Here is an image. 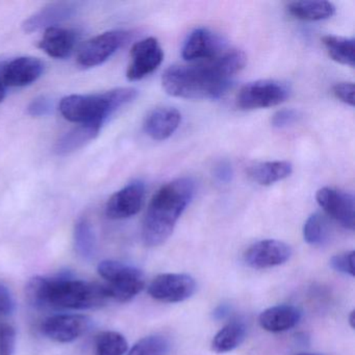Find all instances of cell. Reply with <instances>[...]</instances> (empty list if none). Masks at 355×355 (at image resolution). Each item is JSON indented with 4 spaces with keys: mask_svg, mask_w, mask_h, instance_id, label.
I'll list each match as a JSON object with an SVG mask.
<instances>
[{
    "mask_svg": "<svg viewBox=\"0 0 355 355\" xmlns=\"http://www.w3.org/2000/svg\"><path fill=\"white\" fill-rule=\"evenodd\" d=\"M222 39L209 28H199L190 33L182 46V55L186 61L202 62L214 59L225 51Z\"/></svg>",
    "mask_w": 355,
    "mask_h": 355,
    "instance_id": "obj_14",
    "label": "cell"
},
{
    "mask_svg": "<svg viewBox=\"0 0 355 355\" xmlns=\"http://www.w3.org/2000/svg\"><path fill=\"white\" fill-rule=\"evenodd\" d=\"M26 297L37 309L70 311L101 309L111 299L105 284L76 279L66 273L35 276L26 284Z\"/></svg>",
    "mask_w": 355,
    "mask_h": 355,
    "instance_id": "obj_2",
    "label": "cell"
},
{
    "mask_svg": "<svg viewBox=\"0 0 355 355\" xmlns=\"http://www.w3.org/2000/svg\"><path fill=\"white\" fill-rule=\"evenodd\" d=\"M74 247L76 252L86 261L94 259L97 253L96 236L90 221L80 218L74 227Z\"/></svg>",
    "mask_w": 355,
    "mask_h": 355,
    "instance_id": "obj_25",
    "label": "cell"
},
{
    "mask_svg": "<svg viewBox=\"0 0 355 355\" xmlns=\"http://www.w3.org/2000/svg\"><path fill=\"white\" fill-rule=\"evenodd\" d=\"M44 68V63L37 58H16L0 63V80L6 88L30 86L42 76Z\"/></svg>",
    "mask_w": 355,
    "mask_h": 355,
    "instance_id": "obj_11",
    "label": "cell"
},
{
    "mask_svg": "<svg viewBox=\"0 0 355 355\" xmlns=\"http://www.w3.org/2000/svg\"><path fill=\"white\" fill-rule=\"evenodd\" d=\"M126 76L132 82L142 80L155 72L164 60V51L159 41L153 37L143 39L132 46Z\"/></svg>",
    "mask_w": 355,
    "mask_h": 355,
    "instance_id": "obj_10",
    "label": "cell"
},
{
    "mask_svg": "<svg viewBox=\"0 0 355 355\" xmlns=\"http://www.w3.org/2000/svg\"><path fill=\"white\" fill-rule=\"evenodd\" d=\"M292 257V248L278 240H263L251 245L244 254L247 265L254 269H267L284 265Z\"/></svg>",
    "mask_w": 355,
    "mask_h": 355,
    "instance_id": "obj_15",
    "label": "cell"
},
{
    "mask_svg": "<svg viewBox=\"0 0 355 355\" xmlns=\"http://www.w3.org/2000/svg\"><path fill=\"white\" fill-rule=\"evenodd\" d=\"M248 176L261 186H271L280 180H286L292 174L293 166L290 162H263L250 166Z\"/></svg>",
    "mask_w": 355,
    "mask_h": 355,
    "instance_id": "obj_21",
    "label": "cell"
},
{
    "mask_svg": "<svg viewBox=\"0 0 355 355\" xmlns=\"http://www.w3.org/2000/svg\"><path fill=\"white\" fill-rule=\"evenodd\" d=\"M145 199V184L135 180L112 195L105 207V215L112 220H123L137 215Z\"/></svg>",
    "mask_w": 355,
    "mask_h": 355,
    "instance_id": "obj_13",
    "label": "cell"
},
{
    "mask_svg": "<svg viewBox=\"0 0 355 355\" xmlns=\"http://www.w3.org/2000/svg\"><path fill=\"white\" fill-rule=\"evenodd\" d=\"M138 96L135 88H117L98 94H73L64 97L60 112L68 121L78 124L107 121L115 112L132 103Z\"/></svg>",
    "mask_w": 355,
    "mask_h": 355,
    "instance_id": "obj_4",
    "label": "cell"
},
{
    "mask_svg": "<svg viewBox=\"0 0 355 355\" xmlns=\"http://www.w3.org/2000/svg\"><path fill=\"white\" fill-rule=\"evenodd\" d=\"M128 350V340L120 332L103 331L95 338L96 355H124Z\"/></svg>",
    "mask_w": 355,
    "mask_h": 355,
    "instance_id": "obj_26",
    "label": "cell"
},
{
    "mask_svg": "<svg viewBox=\"0 0 355 355\" xmlns=\"http://www.w3.org/2000/svg\"><path fill=\"white\" fill-rule=\"evenodd\" d=\"M103 125L101 123L78 124L55 142L53 151L55 155L65 157L80 150L98 136Z\"/></svg>",
    "mask_w": 355,
    "mask_h": 355,
    "instance_id": "obj_20",
    "label": "cell"
},
{
    "mask_svg": "<svg viewBox=\"0 0 355 355\" xmlns=\"http://www.w3.org/2000/svg\"><path fill=\"white\" fill-rule=\"evenodd\" d=\"M80 3L72 1H58L45 6L40 11L36 12L32 16L24 20L22 28L24 32H38L41 30H47L49 28L59 26L62 22L67 21L73 17L78 12Z\"/></svg>",
    "mask_w": 355,
    "mask_h": 355,
    "instance_id": "obj_16",
    "label": "cell"
},
{
    "mask_svg": "<svg viewBox=\"0 0 355 355\" xmlns=\"http://www.w3.org/2000/svg\"><path fill=\"white\" fill-rule=\"evenodd\" d=\"M97 271L107 282L105 286L110 298L118 302L132 300L146 284L144 273L139 268L121 261L105 259L98 263Z\"/></svg>",
    "mask_w": 355,
    "mask_h": 355,
    "instance_id": "obj_5",
    "label": "cell"
},
{
    "mask_svg": "<svg viewBox=\"0 0 355 355\" xmlns=\"http://www.w3.org/2000/svg\"><path fill=\"white\" fill-rule=\"evenodd\" d=\"M320 207L346 230H353L355 226L354 197L344 191L332 188L320 189L315 195Z\"/></svg>",
    "mask_w": 355,
    "mask_h": 355,
    "instance_id": "obj_12",
    "label": "cell"
},
{
    "mask_svg": "<svg viewBox=\"0 0 355 355\" xmlns=\"http://www.w3.org/2000/svg\"><path fill=\"white\" fill-rule=\"evenodd\" d=\"M6 94H7V88L3 86V83L0 80V103H3V99H5Z\"/></svg>",
    "mask_w": 355,
    "mask_h": 355,
    "instance_id": "obj_36",
    "label": "cell"
},
{
    "mask_svg": "<svg viewBox=\"0 0 355 355\" xmlns=\"http://www.w3.org/2000/svg\"><path fill=\"white\" fill-rule=\"evenodd\" d=\"M78 41V33L68 28H49L45 30L39 47L53 59H67L71 55Z\"/></svg>",
    "mask_w": 355,
    "mask_h": 355,
    "instance_id": "obj_18",
    "label": "cell"
},
{
    "mask_svg": "<svg viewBox=\"0 0 355 355\" xmlns=\"http://www.w3.org/2000/svg\"><path fill=\"white\" fill-rule=\"evenodd\" d=\"M17 344L15 327L7 322H0V355H14Z\"/></svg>",
    "mask_w": 355,
    "mask_h": 355,
    "instance_id": "obj_29",
    "label": "cell"
},
{
    "mask_svg": "<svg viewBox=\"0 0 355 355\" xmlns=\"http://www.w3.org/2000/svg\"><path fill=\"white\" fill-rule=\"evenodd\" d=\"M299 113L295 110H280L272 117L271 123L273 128H284L298 121Z\"/></svg>",
    "mask_w": 355,
    "mask_h": 355,
    "instance_id": "obj_32",
    "label": "cell"
},
{
    "mask_svg": "<svg viewBox=\"0 0 355 355\" xmlns=\"http://www.w3.org/2000/svg\"><path fill=\"white\" fill-rule=\"evenodd\" d=\"M15 311V300L7 286L0 282V317L11 315Z\"/></svg>",
    "mask_w": 355,
    "mask_h": 355,
    "instance_id": "obj_34",
    "label": "cell"
},
{
    "mask_svg": "<svg viewBox=\"0 0 355 355\" xmlns=\"http://www.w3.org/2000/svg\"><path fill=\"white\" fill-rule=\"evenodd\" d=\"M92 320L82 313H59L43 321L41 330L49 340L68 344L82 338L90 330Z\"/></svg>",
    "mask_w": 355,
    "mask_h": 355,
    "instance_id": "obj_8",
    "label": "cell"
},
{
    "mask_svg": "<svg viewBox=\"0 0 355 355\" xmlns=\"http://www.w3.org/2000/svg\"><path fill=\"white\" fill-rule=\"evenodd\" d=\"M232 168L228 162H220L216 165L215 170H214V176L218 182L222 184H227L232 180Z\"/></svg>",
    "mask_w": 355,
    "mask_h": 355,
    "instance_id": "obj_35",
    "label": "cell"
},
{
    "mask_svg": "<svg viewBox=\"0 0 355 355\" xmlns=\"http://www.w3.org/2000/svg\"><path fill=\"white\" fill-rule=\"evenodd\" d=\"M182 114L172 107H159L151 110L144 119L143 128L147 136L155 141L169 139L180 126Z\"/></svg>",
    "mask_w": 355,
    "mask_h": 355,
    "instance_id": "obj_17",
    "label": "cell"
},
{
    "mask_svg": "<svg viewBox=\"0 0 355 355\" xmlns=\"http://www.w3.org/2000/svg\"><path fill=\"white\" fill-rule=\"evenodd\" d=\"M246 65V55L226 49L217 57L192 65L171 66L164 72L162 85L170 96L184 99H216L230 88L232 78Z\"/></svg>",
    "mask_w": 355,
    "mask_h": 355,
    "instance_id": "obj_1",
    "label": "cell"
},
{
    "mask_svg": "<svg viewBox=\"0 0 355 355\" xmlns=\"http://www.w3.org/2000/svg\"><path fill=\"white\" fill-rule=\"evenodd\" d=\"M297 355H321V354H313V353H300V354Z\"/></svg>",
    "mask_w": 355,
    "mask_h": 355,
    "instance_id": "obj_38",
    "label": "cell"
},
{
    "mask_svg": "<svg viewBox=\"0 0 355 355\" xmlns=\"http://www.w3.org/2000/svg\"><path fill=\"white\" fill-rule=\"evenodd\" d=\"M332 92L338 101L350 107H354V84L353 83H338L334 85Z\"/></svg>",
    "mask_w": 355,
    "mask_h": 355,
    "instance_id": "obj_33",
    "label": "cell"
},
{
    "mask_svg": "<svg viewBox=\"0 0 355 355\" xmlns=\"http://www.w3.org/2000/svg\"><path fill=\"white\" fill-rule=\"evenodd\" d=\"M194 278L188 274H159L151 282L148 293L161 302L178 303L191 298L196 291Z\"/></svg>",
    "mask_w": 355,
    "mask_h": 355,
    "instance_id": "obj_9",
    "label": "cell"
},
{
    "mask_svg": "<svg viewBox=\"0 0 355 355\" xmlns=\"http://www.w3.org/2000/svg\"><path fill=\"white\" fill-rule=\"evenodd\" d=\"M128 37L124 31H110L90 39L78 51V65L83 68L101 65L125 43Z\"/></svg>",
    "mask_w": 355,
    "mask_h": 355,
    "instance_id": "obj_7",
    "label": "cell"
},
{
    "mask_svg": "<svg viewBox=\"0 0 355 355\" xmlns=\"http://www.w3.org/2000/svg\"><path fill=\"white\" fill-rule=\"evenodd\" d=\"M53 110V101L45 95L36 97L28 107V115L34 118H42L49 115Z\"/></svg>",
    "mask_w": 355,
    "mask_h": 355,
    "instance_id": "obj_31",
    "label": "cell"
},
{
    "mask_svg": "<svg viewBox=\"0 0 355 355\" xmlns=\"http://www.w3.org/2000/svg\"><path fill=\"white\" fill-rule=\"evenodd\" d=\"M286 11L293 17L302 21H321L329 19L336 13V7L329 1H294L286 6Z\"/></svg>",
    "mask_w": 355,
    "mask_h": 355,
    "instance_id": "obj_22",
    "label": "cell"
},
{
    "mask_svg": "<svg viewBox=\"0 0 355 355\" xmlns=\"http://www.w3.org/2000/svg\"><path fill=\"white\" fill-rule=\"evenodd\" d=\"M303 236L305 242L311 246H321L329 236V226L327 220L319 213L309 216L303 226Z\"/></svg>",
    "mask_w": 355,
    "mask_h": 355,
    "instance_id": "obj_27",
    "label": "cell"
},
{
    "mask_svg": "<svg viewBox=\"0 0 355 355\" xmlns=\"http://www.w3.org/2000/svg\"><path fill=\"white\" fill-rule=\"evenodd\" d=\"M246 334V325L243 322H230L214 336L211 349L216 353L230 352L244 342Z\"/></svg>",
    "mask_w": 355,
    "mask_h": 355,
    "instance_id": "obj_23",
    "label": "cell"
},
{
    "mask_svg": "<svg viewBox=\"0 0 355 355\" xmlns=\"http://www.w3.org/2000/svg\"><path fill=\"white\" fill-rule=\"evenodd\" d=\"M290 93L288 85L279 80H257L242 87L236 96V105L244 111L267 109L284 103Z\"/></svg>",
    "mask_w": 355,
    "mask_h": 355,
    "instance_id": "obj_6",
    "label": "cell"
},
{
    "mask_svg": "<svg viewBox=\"0 0 355 355\" xmlns=\"http://www.w3.org/2000/svg\"><path fill=\"white\" fill-rule=\"evenodd\" d=\"M302 313L294 305L280 304L265 309L259 315L261 328L273 334L288 331L300 322Z\"/></svg>",
    "mask_w": 355,
    "mask_h": 355,
    "instance_id": "obj_19",
    "label": "cell"
},
{
    "mask_svg": "<svg viewBox=\"0 0 355 355\" xmlns=\"http://www.w3.org/2000/svg\"><path fill=\"white\" fill-rule=\"evenodd\" d=\"M169 350V340L165 336L155 334L141 338L126 355H167Z\"/></svg>",
    "mask_w": 355,
    "mask_h": 355,
    "instance_id": "obj_28",
    "label": "cell"
},
{
    "mask_svg": "<svg viewBox=\"0 0 355 355\" xmlns=\"http://www.w3.org/2000/svg\"><path fill=\"white\" fill-rule=\"evenodd\" d=\"M330 266L336 272L345 275L354 276V251H347L330 259Z\"/></svg>",
    "mask_w": 355,
    "mask_h": 355,
    "instance_id": "obj_30",
    "label": "cell"
},
{
    "mask_svg": "<svg viewBox=\"0 0 355 355\" xmlns=\"http://www.w3.org/2000/svg\"><path fill=\"white\" fill-rule=\"evenodd\" d=\"M194 194V180L182 178L164 184L153 195L143 220L142 239L146 246H159L170 238Z\"/></svg>",
    "mask_w": 355,
    "mask_h": 355,
    "instance_id": "obj_3",
    "label": "cell"
},
{
    "mask_svg": "<svg viewBox=\"0 0 355 355\" xmlns=\"http://www.w3.org/2000/svg\"><path fill=\"white\" fill-rule=\"evenodd\" d=\"M322 43H323L329 57L336 63L354 67V39L328 35V36L323 37Z\"/></svg>",
    "mask_w": 355,
    "mask_h": 355,
    "instance_id": "obj_24",
    "label": "cell"
},
{
    "mask_svg": "<svg viewBox=\"0 0 355 355\" xmlns=\"http://www.w3.org/2000/svg\"><path fill=\"white\" fill-rule=\"evenodd\" d=\"M349 323H350L351 327L354 328V311H352L349 315Z\"/></svg>",
    "mask_w": 355,
    "mask_h": 355,
    "instance_id": "obj_37",
    "label": "cell"
}]
</instances>
